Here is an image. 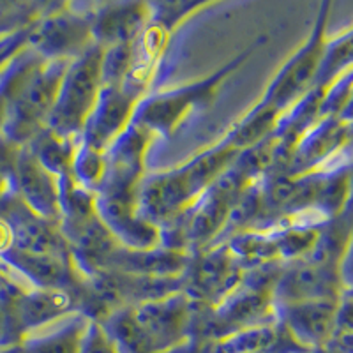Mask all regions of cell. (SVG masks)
Instances as JSON below:
<instances>
[{
	"instance_id": "9a60e30c",
	"label": "cell",
	"mask_w": 353,
	"mask_h": 353,
	"mask_svg": "<svg viewBox=\"0 0 353 353\" xmlns=\"http://www.w3.org/2000/svg\"><path fill=\"white\" fill-rule=\"evenodd\" d=\"M339 299L279 304L276 307L277 321L290 336L307 352H316L329 343L334 332Z\"/></svg>"
},
{
	"instance_id": "8992f818",
	"label": "cell",
	"mask_w": 353,
	"mask_h": 353,
	"mask_svg": "<svg viewBox=\"0 0 353 353\" xmlns=\"http://www.w3.org/2000/svg\"><path fill=\"white\" fill-rule=\"evenodd\" d=\"M156 140L143 125L132 122L105 150L106 168L96 196L137 203L138 188L145 176V157Z\"/></svg>"
},
{
	"instance_id": "d6a6232c",
	"label": "cell",
	"mask_w": 353,
	"mask_h": 353,
	"mask_svg": "<svg viewBox=\"0 0 353 353\" xmlns=\"http://www.w3.org/2000/svg\"><path fill=\"white\" fill-rule=\"evenodd\" d=\"M11 248V235H9V228L4 221L0 219V254L8 251Z\"/></svg>"
},
{
	"instance_id": "484cf974",
	"label": "cell",
	"mask_w": 353,
	"mask_h": 353,
	"mask_svg": "<svg viewBox=\"0 0 353 353\" xmlns=\"http://www.w3.org/2000/svg\"><path fill=\"white\" fill-rule=\"evenodd\" d=\"M105 152L87 147V145L78 140L77 150H74V156H72L71 172H69L72 181L81 185V188L96 193L101 181H103V175H105Z\"/></svg>"
},
{
	"instance_id": "7c38bea8",
	"label": "cell",
	"mask_w": 353,
	"mask_h": 353,
	"mask_svg": "<svg viewBox=\"0 0 353 353\" xmlns=\"http://www.w3.org/2000/svg\"><path fill=\"white\" fill-rule=\"evenodd\" d=\"M0 219L11 235V249L30 254H69L59 223L37 216L12 193L0 201Z\"/></svg>"
},
{
	"instance_id": "e0dca14e",
	"label": "cell",
	"mask_w": 353,
	"mask_h": 353,
	"mask_svg": "<svg viewBox=\"0 0 353 353\" xmlns=\"http://www.w3.org/2000/svg\"><path fill=\"white\" fill-rule=\"evenodd\" d=\"M150 21L149 2H99L92 4L90 32L101 48L137 41Z\"/></svg>"
},
{
	"instance_id": "277c9868",
	"label": "cell",
	"mask_w": 353,
	"mask_h": 353,
	"mask_svg": "<svg viewBox=\"0 0 353 353\" xmlns=\"http://www.w3.org/2000/svg\"><path fill=\"white\" fill-rule=\"evenodd\" d=\"M329 11L330 2L320 4L316 21H314L305 43L276 72V77L272 78L261 96L260 103L276 110L281 117L313 90L321 52H323L327 41Z\"/></svg>"
},
{
	"instance_id": "7402d4cb",
	"label": "cell",
	"mask_w": 353,
	"mask_h": 353,
	"mask_svg": "<svg viewBox=\"0 0 353 353\" xmlns=\"http://www.w3.org/2000/svg\"><path fill=\"white\" fill-rule=\"evenodd\" d=\"M223 244L244 272L279 261L274 235L270 230H242L233 233Z\"/></svg>"
},
{
	"instance_id": "83f0119b",
	"label": "cell",
	"mask_w": 353,
	"mask_h": 353,
	"mask_svg": "<svg viewBox=\"0 0 353 353\" xmlns=\"http://www.w3.org/2000/svg\"><path fill=\"white\" fill-rule=\"evenodd\" d=\"M343 117L352 119V71L337 78L320 97V119Z\"/></svg>"
},
{
	"instance_id": "5bb4252c",
	"label": "cell",
	"mask_w": 353,
	"mask_h": 353,
	"mask_svg": "<svg viewBox=\"0 0 353 353\" xmlns=\"http://www.w3.org/2000/svg\"><path fill=\"white\" fill-rule=\"evenodd\" d=\"M0 261H4L28 288L62 290L80 301L83 279L69 254H30L9 248L0 254Z\"/></svg>"
},
{
	"instance_id": "4316f807",
	"label": "cell",
	"mask_w": 353,
	"mask_h": 353,
	"mask_svg": "<svg viewBox=\"0 0 353 353\" xmlns=\"http://www.w3.org/2000/svg\"><path fill=\"white\" fill-rule=\"evenodd\" d=\"M134 43L117 44L110 48H103L101 61V81L103 85H117L128 81L134 64Z\"/></svg>"
},
{
	"instance_id": "4fadbf2b",
	"label": "cell",
	"mask_w": 353,
	"mask_h": 353,
	"mask_svg": "<svg viewBox=\"0 0 353 353\" xmlns=\"http://www.w3.org/2000/svg\"><path fill=\"white\" fill-rule=\"evenodd\" d=\"M336 265L316 263L307 258L283 263V269L272 290L274 305L293 302L339 299L345 292Z\"/></svg>"
},
{
	"instance_id": "52a82bcc",
	"label": "cell",
	"mask_w": 353,
	"mask_h": 353,
	"mask_svg": "<svg viewBox=\"0 0 353 353\" xmlns=\"http://www.w3.org/2000/svg\"><path fill=\"white\" fill-rule=\"evenodd\" d=\"M132 316L152 353H173L189 341L193 301L176 292L132 305Z\"/></svg>"
},
{
	"instance_id": "8fae6325",
	"label": "cell",
	"mask_w": 353,
	"mask_h": 353,
	"mask_svg": "<svg viewBox=\"0 0 353 353\" xmlns=\"http://www.w3.org/2000/svg\"><path fill=\"white\" fill-rule=\"evenodd\" d=\"M200 198L185 173L184 166L165 172L145 173L138 188L137 210L156 228H163Z\"/></svg>"
},
{
	"instance_id": "4dcf8cb0",
	"label": "cell",
	"mask_w": 353,
	"mask_h": 353,
	"mask_svg": "<svg viewBox=\"0 0 353 353\" xmlns=\"http://www.w3.org/2000/svg\"><path fill=\"white\" fill-rule=\"evenodd\" d=\"M80 353H119L115 345L105 332V329L99 325V321L88 320V325L85 329L83 339H81Z\"/></svg>"
},
{
	"instance_id": "f1b7e54d",
	"label": "cell",
	"mask_w": 353,
	"mask_h": 353,
	"mask_svg": "<svg viewBox=\"0 0 353 353\" xmlns=\"http://www.w3.org/2000/svg\"><path fill=\"white\" fill-rule=\"evenodd\" d=\"M150 4V23L165 30L166 34H172L173 28L181 23L185 17H189L194 9L203 8L205 4L196 2H149Z\"/></svg>"
},
{
	"instance_id": "30bf717a",
	"label": "cell",
	"mask_w": 353,
	"mask_h": 353,
	"mask_svg": "<svg viewBox=\"0 0 353 353\" xmlns=\"http://www.w3.org/2000/svg\"><path fill=\"white\" fill-rule=\"evenodd\" d=\"M242 276L244 270L233 260L226 245H212L189 258L184 293L191 301L214 307L241 285Z\"/></svg>"
},
{
	"instance_id": "7a4b0ae2",
	"label": "cell",
	"mask_w": 353,
	"mask_h": 353,
	"mask_svg": "<svg viewBox=\"0 0 353 353\" xmlns=\"http://www.w3.org/2000/svg\"><path fill=\"white\" fill-rule=\"evenodd\" d=\"M267 39H269L267 36L258 37L241 55L233 57L228 64L214 71L209 77L201 78V80L170 88V90L147 94L138 103L137 112L132 115V122L143 125L156 138L172 137L189 113L194 112L196 108H205L212 103L223 81L237 71Z\"/></svg>"
},
{
	"instance_id": "836d02e7",
	"label": "cell",
	"mask_w": 353,
	"mask_h": 353,
	"mask_svg": "<svg viewBox=\"0 0 353 353\" xmlns=\"http://www.w3.org/2000/svg\"><path fill=\"white\" fill-rule=\"evenodd\" d=\"M9 191H11V188H4V185H0V201L4 200V196L9 193Z\"/></svg>"
},
{
	"instance_id": "2e32d148",
	"label": "cell",
	"mask_w": 353,
	"mask_h": 353,
	"mask_svg": "<svg viewBox=\"0 0 353 353\" xmlns=\"http://www.w3.org/2000/svg\"><path fill=\"white\" fill-rule=\"evenodd\" d=\"M11 189L34 214L59 223V179L44 170L27 147L18 149Z\"/></svg>"
},
{
	"instance_id": "f546056e",
	"label": "cell",
	"mask_w": 353,
	"mask_h": 353,
	"mask_svg": "<svg viewBox=\"0 0 353 353\" xmlns=\"http://www.w3.org/2000/svg\"><path fill=\"white\" fill-rule=\"evenodd\" d=\"M12 302L14 301L0 299V353L18 348L25 337V330Z\"/></svg>"
},
{
	"instance_id": "1f68e13d",
	"label": "cell",
	"mask_w": 353,
	"mask_h": 353,
	"mask_svg": "<svg viewBox=\"0 0 353 353\" xmlns=\"http://www.w3.org/2000/svg\"><path fill=\"white\" fill-rule=\"evenodd\" d=\"M18 149L20 147H14L6 138L0 137V185L4 188H11L12 168H14Z\"/></svg>"
},
{
	"instance_id": "d6986e66",
	"label": "cell",
	"mask_w": 353,
	"mask_h": 353,
	"mask_svg": "<svg viewBox=\"0 0 353 353\" xmlns=\"http://www.w3.org/2000/svg\"><path fill=\"white\" fill-rule=\"evenodd\" d=\"M97 216L117 244L128 249H152L159 245V228L138 214L137 203L96 196Z\"/></svg>"
},
{
	"instance_id": "44dd1931",
	"label": "cell",
	"mask_w": 353,
	"mask_h": 353,
	"mask_svg": "<svg viewBox=\"0 0 353 353\" xmlns=\"http://www.w3.org/2000/svg\"><path fill=\"white\" fill-rule=\"evenodd\" d=\"M88 318L71 313L48 327L27 334L14 353H80Z\"/></svg>"
},
{
	"instance_id": "ac0fdd59",
	"label": "cell",
	"mask_w": 353,
	"mask_h": 353,
	"mask_svg": "<svg viewBox=\"0 0 353 353\" xmlns=\"http://www.w3.org/2000/svg\"><path fill=\"white\" fill-rule=\"evenodd\" d=\"M191 254L172 251L166 248L128 249L117 244L103 258L99 269L143 277H179L184 276ZM97 269V270H99Z\"/></svg>"
},
{
	"instance_id": "603a6c76",
	"label": "cell",
	"mask_w": 353,
	"mask_h": 353,
	"mask_svg": "<svg viewBox=\"0 0 353 353\" xmlns=\"http://www.w3.org/2000/svg\"><path fill=\"white\" fill-rule=\"evenodd\" d=\"M78 138H62L57 137L50 129H44L27 143L28 150L37 159L44 170H48L57 179L69 175L74 150H77Z\"/></svg>"
},
{
	"instance_id": "ffe728a7",
	"label": "cell",
	"mask_w": 353,
	"mask_h": 353,
	"mask_svg": "<svg viewBox=\"0 0 353 353\" xmlns=\"http://www.w3.org/2000/svg\"><path fill=\"white\" fill-rule=\"evenodd\" d=\"M12 304L17 309L25 336L78 311V299L72 293L62 290L28 288L18 295Z\"/></svg>"
},
{
	"instance_id": "cb8c5ba5",
	"label": "cell",
	"mask_w": 353,
	"mask_h": 353,
	"mask_svg": "<svg viewBox=\"0 0 353 353\" xmlns=\"http://www.w3.org/2000/svg\"><path fill=\"white\" fill-rule=\"evenodd\" d=\"M279 119H281V115L276 110L269 108L258 101L256 106L249 110L241 121L230 129L225 138L241 152V150H245L263 141L265 138H269L276 131Z\"/></svg>"
},
{
	"instance_id": "ba28073f",
	"label": "cell",
	"mask_w": 353,
	"mask_h": 353,
	"mask_svg": "<svg viewBox=\"0 0 353 353\" xmlns=\"http://www.w3.org/2000/svg\"><path fill=\"white\" fill-rule=\"evenodd\" d=\"M145 96L147 88L132 81L103 85L78 140L87 147L105 152L113 140L131 124L138 103Z\"/></svg>"
},
{
	"instance_id": "3957f363",
	"label": "cell",
	"mask_w": 353,
	"mask_h": 353,
	"mask_svg": "<svg viewBox=\"0 0 353 353\" xmlns=\"http://www.w3.org/2000/svg\"><path fill=\"white\" fill-rule=\"evenodd\" d=\"M103 52L105 50L94 43L81 55L69 61L46 125V129L55 132L57 137L80 138L81 129L92 112L103 87L101 81Z\"/></svg>"
},
{
	"instance_id": "6da1fadb",
	"label": "cell",
	"mask_w": 353,
	"mask_h": 353,
	"mask_svg": "<svg viewBox=\"0 0 353 353\" xmlns=\"http://www.w3.org/2000/svg\"><path fill=\"white\" fill-rule=\"evenodd\" d=\"M68 64L69 61H43L30 48L18 53L2 138L14 147H25L46 129Z\"/></svg>"
},
{
	"instance_id": "5b68a950",
	"label": "cell",
	"mask_w": 353,
	"mask_h": 353,
	"mask_svg": "<svg viewBox=\"0 0 353 353\" xmlns=\"http://www.w3.org/2000/svg\"><path fill=\"white\" fill-rule=\"evenodd\" d=\"M92 4H61L30 25L27 48L43 61H72L92 46Z\"/></svg>"
},
{
	"instance_id": "d4e9b609",
	"label": "cell",
	"mask_w": 353,
	"mask_h": 353,
	"mask_svg": "<svg viewBox=\"0 0 353 353\" xmlns=\"http://www.w3.org/2000/svg\"><path fill=\"white\" fill-rule=\"evenodd\" d=\"M352 28H346L345 32L339 34V36L332 37V39H327L325 46H323V52H321L320 65H318L313 90L323 92L337 78L343 77L345 72L352 71Z\"/></svg>"
},
{
	"instance_id": "e575fe53",
	"label": "cell",
	"mask_w": 353,
	"mask_h": 353,
	"mask_svg": "<svg viewBox=\"0 0 353 353\" xmlns=\"http://www.w3.org/2000/svg\"><path fill=\"white\" fill-rule=\"evenodd\" d=\"M6 353H14V352H6Z\"/></svg>"
},
{
	"instance_id": "9c48e42d",
	"label": "cell",
	"mask_w": 353,
	"mask_h": 353,
	"mask_svg": "<svg viewBox=\"0 0 353 353\" xmlns=\"http://www.w3.org/2000/svg\"><path fill=\"white\" fill-rule=\"evenodd\" d=\"M350 141H352V119H343V117L320 119L295 145L281 173L302 175V173L350 163Z\"/></svg>"
}]
</instances>
